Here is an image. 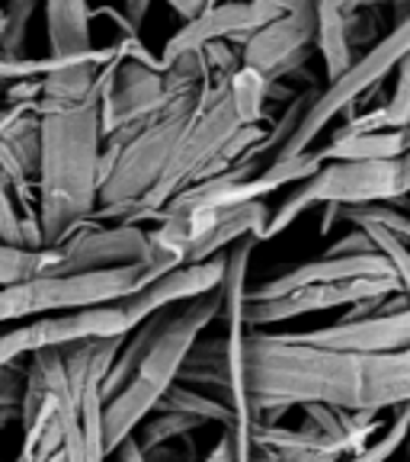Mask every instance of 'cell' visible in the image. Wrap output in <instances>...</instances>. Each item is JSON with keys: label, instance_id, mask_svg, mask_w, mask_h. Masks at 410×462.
Wrapping results in <instances>:
<instances>
[{"label": "cell", "instance_id": "4", "mask_svg": "<svg viewBox=\"0 0 410 462\" xmlns=\"http://www.w3.org/2000/svg\"><path fill=\"white\" fill-rule=\"evenodd\" d=\"M158 276L164 273L135 263V267L96 270V273L32 276V280L10 282V286H0V325H23L42 315L123 302Z\"/></svg>", "mask_w": 410, "mask_h": 462}, {"label": "cell", "instance_id": "26", "mask_svg": "<svg viewBox=\"0 0 410 462\" xmlns=\"http://www.w3.org/2000/svg\"><path fill=\"white\" fill-rule=\"evenodd\" d=\"M382 129H410V55L397 65V87L382 106Z\"/></svg>", "mask_w": 410, "mask_h": 462}, {"label": "cell", "instance_id": "36", "mask_svg": "<svg viewBox=\"0 0 410 462\" xmlns=\"http://www.w3.org/2000/svg\"><path fill=\"white\" fill-rule=\"evenodd\" d=\"M404 449H407V456H410V433H407V443H404Z\"/></svg>", "mask_w": 410, "mask_h": 462}, {"label": "cell", "instance_id": "5", "mask_svg": "<svg viewBox=\"0 0 410 462\" xmlns=\"http://www.w3.org/2000/svg\"><path fill=\"white\" fill-rule=\"evenodd\" d=\"M401 158L397 161H324L321 171L292 196L273 209L263 231V241L276 238L298 216H305L314 206H366V202H397L401 199Z\"/></svg>", "mask_w": 410, "mask_h": 462}, {"label": "cell", "instance_id": "14", "mask_svg": "<svg viewBox=\"0 0 410 462\" xmlns=\"http://www.w3.org/2000/svg\"><path fill=\"white\" fill-rule=\"evenodd\" d=\"M362 276H395V267H391V260L382 251L340 254V257H327L324 254V257L308 260L302 267H292L286 273L273 276V280L260 282L257 289L247 292V302H269V299H282L288 292H296V289L317 286V282H346L362 280Z\"/></svg>", "mask_w": 410, "mask_h": 462}, {"label": "cell", "instance_id": "3", "mask_svg": "<svg viewBox=\"0 0 410 462\" xmlns=\"http://www.w3.org/2000/svg\"><path fill=\"white\" fill-rule=\"evenodd\" d=\"M222 315L224 289H215V292L193 299V302H183L177 315H167L158 340L138 366L135 379L103 402V433H106L109 453H115L129 437H135L138 427L158 411L167 392L180 383L183 363L199 344L202 331Z\"/></svg>", "mask_w": 410, "mask_h": 462}, {"label": "cell", "instance_id": "20", "mask_svg": "<svg viewBox=\"0 0 410 462\" xmlns=\"http://www.w3.org/2000/svg\"><path fill=\"white\" fill-rule=\"evenodd\" d=\"M350 16L337 14V10H321L317 7V49H321V58H324V71L327 80H340L353 61V45H350V26H346Z\"/></svg>", "mask_w": 410, "mask_h": 462}, {"label": "cell", "instance_id": "27", "mask_svg": "<svg viewBox=\"0 0 410 462\" xmlns=\"http://www.w3.org/2000/svg\"><path fill=\"white\" fill-rule=\"evenodd\" d=\"M26 392V373L16 369V363L0 366V408H20Z\"/></svg>", "mask_w": 410, "mask_h": 462}, {"label": "cell", "instance_id": "25", "mask_svg": "<svg viewBox=\"0 0 410 462\" xmlns=\"http://www.w3.org/2000/svg\"><path fill=\"white\" fill-rule=\"evenodd\" d=\"M39 0H7V36L0 42V58H20L26 45V26L36 14Z\"/></svg>", "mask_w": 410, "mask_h": 462}, {"label": "cell", "instance_id": "34", "mask_svg": "<svg viewBox=\"0 0 410 462\" xmlns=\"http://www.w3.org/2000/svg\"><path fill=\"white\" fill-rule=\"evenodd\" d=\"M362 4H369V0H356V4H353V14H356V10L362 7Z\"/></svg>", "mask_w": 410, "mask_h": 462}, {"label": "cell", "instance_id": "30", "mask_svg": "<svg viewBox=\"0 0 410 462\" xmlns=\"http://www.w3.org/2000/svg\"><path fill=\"white\" fill-rule=\"evenodd\" d=\"M247 462H286V459H282V453H279V449H273V447H251Z\"/></svg>", "mask_w": 410, "mask_h": 462}, {"label": "cell", "instance_id": "10", "mask_svg": "<svg viewBox=\"0 0 410 462\" xmlns=\"http://www.w3.org/2000/svg\"><path fill=\"white\" fill-rule=\"evenodd\" d=\"M151 257V231L141 225L115 222L113 228H80L71 241L58 247L51 276L96 273V270L135 267Z\"/></svg>", "mask_w": 410, "mask_h": 462}, {"label": "cell", "instance_id": "33", "mask_svg": "<svg viewBox=\"0 0 410 462\" xmlns=\"http://www.w3.org/2000/svg\"><path fill=\"white\" fill-rule=\"evenodd\" d=\"M4 36H7V10L0 7V42H4Z\"/></svg>", "mask_w": 410, "mask_h": 462}, {"label": "cell", "instance_id": "7", "mask_svg": "<svg viewBox=\"0 0 410 462\" xmlns=\"http://www.w3.org/2000/svg\"><path fill=\"white\" fill-rule=\"evenodd\" d=\"M401 296V282L395 276H362V280L346 282H317L288 292L282 299L269 302H247V328L263 331V328L286 325L292 318L314 315V311L340 309V305H360V302H382V299Z\"/></svg>", "mask_w": 410, "mask_h": 462}, {"label": "cell", "instance_id": "12", "mask_svg": "<svg viewBox=\"0 0 410 462\" xmlns=\"http://www.w3.org/2000/svg\"><path fill=\"white\" fill-rule=\"evenodd\" d=\"M224 276H228V257L205 260V263H180V267L158 276L154 282H148L144 289L132 292L129 299H123L119 309H123L129 328L135 331L141 321H148L158 311H167L170 305L193 302V299L209 296V292L222 289Z\"/></svg>", "mask_w": 410, "mask_h": 462}, {"label": "cell", "instance_id": "2", "mask_svg": "<svg viewBox=\"0 0 410 462\" xmlns=\"http://www.w3.org/2000/svg\"><path fill=\"white\" fill-rule=\"evenodd\" d=\"M103 87L87 103L39 113V225L42 245L61 247L100 209Z\"/></svg>", "mask_w": 410, "mask_h": 462}, {"label": "cell", "instance_id": "6", "mask_svg": "<svg viewBox=\"0 0 410 462\" xmlns=\"http://www.w3.org/2000/svg\"><path fill=\"white\" fill-rule=\"evenodd\" d=\"M407 55H410V14L404 16V20H397L388 36H385L382 42H375L372 51H366L343 78L333 80L324 94L314 97V103H311L308 113H305L302 125H298V129L292 132V138L273 154V161L305 158V154L311 152V144L321 138V132H324L340 113H346V109L353 106L362 94H369V90H375V87L382 84V80L388 78V71H395Z\"/></svg>", "mask_w": 410, "mask_h": 462}, {"label": "cell", "instance_id": "13", "mask_svg": "<svg viewBox=\"0 0 410 462\" xmlns=\"http://www.w3.org/2000/svg\"><path fill=\"white\" fill-rule=\"evenodd\" d=\"M288 337L314 346H331V350H353V354H397V350H410V305L395 311H375L356 321L343 318L337 325L296 331Z\"/></svg>", "mask_w": 410, "mask_h": 462}, {"label": "cell", "instance_id": "31", "mask_svg": "<svg viewBox=\"0 0 410 462\" xmlns=\"http://www.w3.org/2000/svg\"><path fill=\"white\" fill-rule=\"evenodd\" d=\"M144 14H148V0H129V32H135Z\"/></svg>", "mask_w": 410, "mask_h": 462}, {"label": "cell", "instance_id": "1", "mask_svg": "<svg viewBox=\"0 0 410 462\" xmlns=\"http://www.w3.org/2000/svg\"><path fill=\"white\" fill-rule=\"evenodd\" d=\"M244 379L251 395L292 408L331 404L340 411H397L410 404V350L353 354L302 344L288 334L247 331Z\"/></svg>", "mask_w": 410, "mask_h": 462}, {"label": "cell", "instance_id": "35", "mask_svg": "<svg viewBox=\"0 0 410 462\" xmlns=\"http://www.w3.org/2000/svg\"><path fill=\"white\" fill-rule=\"evenodd\" d=\"M49 462H65V453H58L55 459H49Z\"/></svg>", "mask_w": 410, "mask_h": 462}, {"label": "cell", "instance_id": "19", "mask_svg": "<svg viewBox=\"0 0 410 462\" xmlns=\"http://www.w3.org/2000/svg\"><path fill=\"white\" fill-rule=\"evenodd\" d=\"M164 321H167V311H158V315H151L148 321H141V325H138L135 331L125 337L123 350H119V356H115L113 369H109V375H106V383H103V389H100L103 402H106V398H113L115 392L125 389V385L135 379L138 366H141V360L148 356V350L154 346V340H158Z\"/></svg>", "mask_w": 410, "mask_h": 462}, {"label": "cell", "instance_id": "17", "mask_svg": "<svg viewBox=\"0 0 410 462\" xmlns=\"http://www.w3.org/2000/svg\"><path fill=\"white\" fill-rule=\"evenodd\" d=\"M410 152L407 129L382 132H346L333 138L321 154V161H397Z\"/></svg>", "mask_w": 410, "mask_h": 462}, {"label": "cell", "instance_id": "8", "mask_svg": "<svg viewBox=\"0 0 410 462\" xmlns=\"http://www.w3.org/2000/svg\"><path fill=\"white\" fill-rule=\"evenodd\" d=\"M317 39V0H308L302 7L286 10L273 23L257 29L244 39L241 61L244 68L257 71L260 78L279 80L282 74L296 71L311 55V42Z\"/></svg>", "mask_w": 410, "mask_h": 462}, {"label": "cell", "instance_id": "28", "mask_svg": "<svg viewBox=\"0 0 410 462\" xmlns=\"http://www.w3.org/2000/svg\"><path fill=\"white\" fill-rule=\"evenodd\" d=\"M372 251H378V247H375V241L369 238V231L356 228V225H353V231H350V235H343L337 245H331L327 257H340V254H372Z\"/></svg>", "mask_w": 410, "mask_h": 462}, {"label": "cell", "instance_id": "21", "mask_svg": "<svg viewBox=\"0 0 410 462\" xmlns=\"http://www.w3.org/2000/svg\"><path fill=\"white\" fill-rule=\"evenodd\" d=\"M160 408H173V411L189 414V418L202 420V424H218V427H224V430L234 427V420H238L234 408H231L224 398H215V395H209V392H199V389H193V385H183V383H177L170 392H167Z\"/></svg>", "mask_w": 410, "mask_h": 462}, {"label": "cell", "instance_id": "9", "mask_svg": "<svg viewBox=\"0 0 410 462\" xmlns=\"http://www.w3.org/2000/svg\"><path fill=\"white\" fill-rule=\"evenodd\" d=\"M177 97L180 94L170 90L164 68L138 61V58H119L106 84V94H103V138L160 113Z\"/></svg>", "mask_w": 410, "mask_h": 462}, {"label": "cell", "instance_id": "23", "mask_svg": "<svg viewBox=\"0 0 410 462\" xmlns=\"http://www.w3.org/2000/svg\"><path fill=\"white\" fill-rule=\"evenodd\" d=\"M199 427H202V420L189 418V414L173 411V408H158L154 418H148L138 427L135 437L141 440L144 453H154L158 447L177 440V437H183V433H189V430H199Z\"/></svg>", "mask_w": 410, "mask_h": 462}, {"label": "cell", "instance_id": "29", "mask_svg": "<svg viewBox=\"0 0 410 462\" xmlns=\"http://www.w3.org/2000/svg\"><path fill=\"white\" fill-rule=\"evenodd\" d=\"M115 459L119 462H148V453H144V447H141L138 437H129L123 447L115 449Z\"/></svg>", "mask_w": 410, "mask_h": 462}, {"label": "cell", "instance_id": "24", "mask_svg": "<svg viewBox=\"0 0 410 462\" xmlns=\"http://www.w3.org/2000/svg\"><path fill=\"white\" fill-rule=\"evenodd\" d=\"M407 433H410V404H401L378 440H372L366 449L346 456V459H340V462H391L397 449L407 443Z\"/></svg>", "mask_w": 410, "mask_h": 462}, {"label": "cell", "instance_id": "22", "mask_svg": "<svg viewBox=\"0 0 410 462\" xmlns=\"http://www.w3.org/2000/svg\"><path fill=\"white\" fill-rule=\"evenodd\" d=\"M343 222L356 225V228H366V225H375V228L388 231L397 241L410 247V216L401 212L395 202H366V206H350L343 209Z\"/></svg>", "mask_w": 410, "mask_h": 462}, {"label": "cell", "instance_id": "16", "mask_svg": "<svg viewBox=\"0 0 410 462\" xmlns=\"http://www.w3.org/2000/svg\"><path fill=\"white\" fill-rule=\"evenodd\" d=\"M125 337H129V334H125ZM125 337H90V340H77V344L61 346L68 383H71V392L77 402L84 398V392L103 389L115 356L123 350Z\"/></svg>", "mask_w": 410, "mask_h": 462}, {"label": "cell", "instance_id": "11", "mask_svg": "<svg viewBox=\"0 0 410 462\" xmlns=\"http://www.w3.org/2000/svg\"><path fill=\"white\" fill-rule=\"evenodd\" d=\"M286 10L276 0H228V4H212L209 10L196 20H189L187 26L164 45V58L160 65H170L177 58L202 51L212 42H224V39H247L257 29H263L267 23H273Z\"/></svg>", "mask_w": 410, "mask_h": 462}, {"label": "cell", "instance_id": "15", "mask_svg": "<svg viewBox=\"0 0 410 462\" xmlns=\"http://www.w3.org/2000/svg\"><path fill=\"white\" fill-rule=\"evenodd\" d=\"M51 61H84L109 49H90V10L87 0H45Z\"/></svg>", "mask_w": 410, "mask_h": 462}, {"label": "cell", "instance_id": "32", "mask_svg": "<svg viewBox=\"0 0 410 462\" xmlns=\"http://www.w3.org/2000/svg\"><path fill=\"white\" fill-rule=\"evenodd\" d=\"M397 189H401V199L410 196V152L401 158V180H397Z\"/></svg>", "mask_w": 410, "mask_h": 462}, {"label": "cell", "instance_id": "18", "mask_svg": "<svg viewBox=\"0 0 410 462\" xmlns=\"http://www.w3.org/2000/svg\"><path fill=\"white\" fill-rule=\"evenodd\" d=\"M183 385L193 389H212L231 404V363H228V340L212 337L199 340L193 346V354L187 356L180 373Z\"/></svg>", "mask_w": 410, "mask_h": 462}]
</instances>
